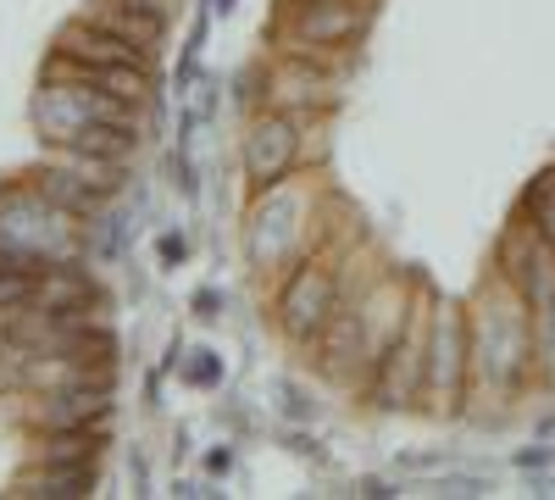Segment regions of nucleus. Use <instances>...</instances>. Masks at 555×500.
I'll return each mask as SVG.
<instances>
[{"mask_svg":"<svg viewBox=\"0 0 555 500\" xmlns=\"http://www.w3.org/2000/svg\"><path fill=\"white\" fill-rule=\"evenodd\" d=\"M494 272L512 290H522L528 306H539V300L555 295V245L539 240L522 217H512L505 234H500V245H494Z\"/></svg>","mask_w":555,"mask_h":500,"instance_id":"nucleus-10","label":"nucleus"},{"mask_svg":"<svg viewBox=\"0 0 555 500\" xmlns=\"http://www.w3.org/2000/svg\"><path fill=\"white\" fill-rule=\"evenodd\" d=\"M306 251H317V190L295 172L272 190H256L245 211V256L261 272H284Z\"/></svg>","mask_w":555,"mask_h":500,"instance_id":"nucleus-3","label":"nucleus"},{"mask_svg":"<svg viewBox=\"0 0 555 500\" xmlns=\"http://www.w3.org/2000/svg\"><path fill=\"white\" fill-rule=\"evenodd\" d=\"M183 251H190V245H183V234H162V261H167V267L183 261Z\"/></svg>","mask_w":555,"mask_h":500,"instance_id":"nucleus-25","label":"nucleus"},{"mask_svg":"<svg viewBox=\"0 0 555 500\" xmlns=\"http://www.w3.org/2000/svg\"><path fill=\"white\" fill-rule=\"evenodd\" d=\"M428 323H434V290L416 284L411 317L400 323V334L384 345V356L366 373V400L378 412H423V389H428Z\"/></svg>","mask_w":555,"mask_h":500,"instance_id":"nucleus-6","label":"nucleus"},{"mask_svg":"<svg viewBox=\"0 0 555 500\" xmlns=\"http://www.w3.org/2000/svg\"><path fill=\"white\" fill-rule=\"evenodd\" d=\"M167 172H172V184H178L183 195H195V190H201V184H195V167H190V151H183V145L167 156Z\"/></svg>","mask_w":555,"mask_h":500,"instance_id":"nucleus-22","label":"nucleus"},{"mask_svg":"<svg viewBox=\"0 0 555 500\" xmlns=\"http://www.w3.org/2000/svg\"><path fill=\"white\" fill-rule=\"evenodd\" d=\"M44 162L67 167L73 178H83V184L101 190V195H117L122 190V172H128V167H117L106 156H89V151H73V145H44Z\"/></svg>","mask_w":555,"mask_h":500,"instance_id":"nucleus-16","label":"nucleus"},{"mask_svg":"<svg viewBox=\"0 0 555 500\" xmlns=\"http://www.w3.org/2000/svg\"><path fill=\"white\" fill-rule=\"evenodd\" d=\"M345 306V267L334 251H306L295 267L278 272L272 290V329L284 334L289 350H311L322 329L334 323V311Z\"/></svg>","mask_w":555,"mask_h":500,"instance_id":"nucleus-4","label":"nucleus"},{"mask_svg":"<svg viewBox=\"0 0 555 500\" xmlns=\"http://www.w3.org/2000/svg\"><path fill=\"white\" fill-rule=\"evenodd\" d=\"M78 17L95 23V28H106V34H117V39H133L139 51H151V56L162 51V39H167V17L133 7V0H89Z\"/></svg>","mask_w":555,"mask_h":500,"instance_id":"nucleus-12","label":"nucleus"},{"mask_svg":"<svg viewBox=\"0 0 555 500\" xmlns=\"http://www.w3.org/2000/svg\"><path fill=\"white\" fill-rule=\"evenodd\" d=\"M428 418H467L473 412V323L461 300L434 295V323H428V389H423Z\"/></svg>","mask_w":555,"mask_h":500,"instance_id":"nucleus-7","label":"nucleus"},{"mask_svg":"<svg viewBox=\"0 0 555 500\" xmlns=\"http://www.w3.org/2000/svg\"><path fill=\"white\" fill-rule=\"evenodd\" d=\"M378 17V0H300V7L278 12V56H311V62H328L339 67L361 34L373 28Z\"/></svg>","mask_w":555,"mask_h":500,"instance_id":"nucleus-5","label":"nucleus"},{"mask_svg":"<svg viewBox=\"0 0 555 500\" xmlns=\"http://www.w3.org/2000/svg\"><path fill=\"white\" fill-rule=\"evenodd\" d=\"M28 178H34V190H39L44 201H51V206H62V211H73L78 222H89V217H101V211H106V201H112V195H101V190H89L83 178H73L67 167H56V162H44V156H39V167H34Z\"/></svg>","mask_w":555,"mask_h":500,"instance_id":"nucleus-14","label":"nucleus"},{"mask_svg":"<svg viewBox=\"0 0 555 500\" xmlns=\"http://www.w3.org/2000/svg\"><path fill=\"white\" fill-rule=\"evenodd\" d=\"M217 361H211V350H201V361H190V384H217Z\"/></svg>","mask_w":555,"mask_h":500,"instance_id":"nucleus-23","label":"nucleus"},{"mask_svg":"<svg viewBox=\"0 0 555 500\" xmlns=\"http://www.w3.org/2000/svg\"><path fill=\"white\" fill-rule=\"evenodd\" d=\"M12 500H89L95 495V467H28L12 489Z\"/></svg>","mask_w":555,"mask_h":500,"instance_id":"nucleus-15","label":"nucleus"},{"mask_svg":"<svg viewBox=\"0 0 555 500\" xmlns=\"http://www.w3.org/2000/svg\"><path fill=\"white\" fill-rule=\"evenodd\" d=\"M533 439H555V412H550V418H539V423H533Z\"/></svg>","mask_w":555,"mask_h":500,"instance_id":"nucleus-30","label":"nucleus"},{"mask_svg":"<svg viewBox=\"0 0 555 500\" xmlns=\"http://www.w3.org/2000/svg\"><path fill=\"white\" fill-rule=\"evenodd\" d=\"M34 272H17V267H0V329H12L17 317L34 306Z\"/></svg>","mask_w":555,"mask_h":500,"instance_id":"nucleus-19","label":"nucleus"},{"mask_svg":"<svg viewBox=\"0 0 555 500\" xmlns=\"http://www.w3.org/2000/svg\"><path fill=\"white\" fill-rule=\"evenodd\" d=\"M444 457L439 450H416V457H400V473H428V467H439Z\"/></svg>","mask_w":555,"mask_h":500,"instance_id":"nucleus-24","label":"nucleus"},{"mask_svg":"<svg viewBox=\"0 0 555 500\" xmlns=\"http://www.w3.org/2000/svg\"><path fill=\"white\" fill-rule=\"evenodd\" d=\"M306 145H311V123L306 117L261 106L245 123V133H240V172H245L250 195L284 184V178H295L306 167Z\"/></svg>","mask_w":555,"mask_h":500,"instance_id":"nucleus-8","label":"nucleus"},{"mask_svg":"<svg viewBox=\"0 0 555 500\" xmlns=\"http://www.w3.org/2000/svg\"><path fill=\"white\" fill-rule=\"evenodd\" d=\"M284 7H300V0H278V12H284Z\"/></svg>","mask_w":555,"mask_h":500,"instance_id":"nucleus-32","label":"nucleus"},{"mask_svg":"<svg viewBox=\"0 0 555 500\" xmlns=\"http://www.w3.org/2000/svg\"><path fill=\"white\" fill-rule=\"evenodd\" d=\"M78 251H83L78 217L44 201L34 190V178L0 190V267H17L39 279L56 261H78Z\"/></svg>","mask_w":555,"mask_h":500,"instance_id":"nucleus-2","label":"nucleus"},{"mask_svg":"<svg viewBox=\"0 0 555 500\" xmlns=\"http://www.w3.org/2000/svg\"><path fill=\"white\" fill-rule=\"evenodd\" d=\"M356 495H366V500H389V495H400V489H389L384 478H361V489Z\"/></svg>","mask_w":555,"mask_h":500,"instance_id":"nucleus-26","label":"nucleus"},{"mask_svg":"<svg viewBox=\"0 0 555 500\" xmlns=\"http://www.w3.org/2000/svg\"><path fill=\"white\" fill-rule=\"evenodd\" d=\"M133 7H145V12H156V17L172 23V0H133Z\"/></svg>","mask_w":555,"mask_h":500,"instance_id":"nucleus-29","label":"nucleus"},{"mask_svg":"<svg viewBox=\"0 0 555 500\" xmlns=\"http://www.w3.org/2000/svg\"><path fill=\"white\" fill-rule=\"evenodd\" d=\"M411 495H450V500H478V495H494V484H489L483 473H439V478L411 484Z\"/></svg>","mask_w":555,"mask_h":500,"instance_id":"nucleus-20","label":"nucleus"},{"mask_svg":"<svg viewBox=\"0 0 555 500\" xmlns=\"http://www.w3.org/2000/svg\"><path fill=\"white\" fill-rule=\"evenodd\" d=\"M261 106H278V112H295L306 123H322V117L339 106V78H334L328 62L278 56L267 67V84H261Z\"/></svg>","mask_w":555,"mask_h":500,"instance_id":"nucleus-9","label":"nucleus"},{"mask_svg":"<svg viewBox=\"0 0 555 500\" xmlns=\"http://www.w3.org/2000/svg\"><path fill=\"white\" fill-rule=\"evenodd\" d=\"M51 51H56V56H73V62H83V67H156V56L139 51L133 39H117V34L83 23V17H73V23L56 34Z\"/></svg>","mask_w":555,"mask_h":500,"instance_id":"nucleus-11","label":"nucleus"},{"mask_svg":"<svg viewBox=\"0 0 555 500\" xmlns=\"http://www.w3.org/2000/svg\"><path fill=\"white\" fill-rule=\"evenodd\" d=\"M512 217H522L539 240L555 245V162H544V167L528 178V190H522V201H517Z\"/></svg>","mask_w":555,"mask_h":500,"instance_id":"nucleus-17","label":"nucleus"},{"mask_svg":"<svg viewBox=\"0 0 555 500\" xmlns=\"http://www.w3.org/2000/svg\"><path fill=\"white\" fill-rule=\"evenodd\" d=\"M217 306H222L217 290H201V295H195V311H201V317H217Z\"/></svg>","mask_w":555,"mask_h":500,"instance_id":"nucleus-28","label":"nucleus"},{"mask_svg":"<svg viewBox=\"0 0 555 500\" xmlns=\"http://www.w3.org/2000/svg\"><path fill=\"white\" fill-rule=\"evenodd\" d=\"M206 12H211V17H217V12L228 17V12H234V0H206Z\"/></svg>","mask_w":555,"mask_h":500,"instance_id":"nucleus-31","label":"nucleus"},{"mask_svg":"<svg viewBox=\"0 0 555 500\" xmlns=\"http://www.w3.org/2000/svg\"><path fill=\"white\" fill-rule=\"evenodd\" d=\"M512 462H517V473H550V467H555V445H550V439H533V445L517 450Z\"/></svg>","mask_w":555,"mask_h":500,"instance_id":"nucleus-21","label":"nucleus"},{"mask_svg":"<svg viewBox=\"0 0 555 500\" xmlns=\"http://www.w3.org/2000/svg\"><path fill=\"white\" fill-rule=\"evenodd\" d=\"M533 311V361H539V389H555V295L528 306Z\"/></svg>","mask_w":555,"mask_h":500,"instance_id":"nucleus-18","label":"nucleus"},{"mask_svg":"<svg viewBox=\"0 0 555 500\" xmlns=\"http://www.w3.org/2000/svg\"><path fill=\"white\" fill-rule=\"evenodd\" d=\"M467 323H473V406H517L539 384L533 311L522 290H512L489 267L478 300L467 306Z\"/></svg>","mask_w":555,"mask_h":500,"instance_id":"nucleus-1","label":"nucleus"},{"mask_svg":"<svg viewBox=\"0 0 555 500\" xmlns=\"http://www.w3.org/2000/svg\"><path fill=\"white\" fill-rule=\"evenodd\" d=\"M206 467H211V473L222 478L228 467H234V450H228V445H222V450H211V457H206Z\"/></svg>","mask_w":555,"mask_h":500,"instance_id":"nucleus-27","label":"nucleus"},{"mask_svg":"<svg viewBox=\"0 0 555 500\" xmlns=\"http://www.w3.org/2000/svg\"><path fill=\"white\" fill-rule=\"evenodd\" d=\"M101 445H106L101 428H39L28 462H39V467H95Z\"/></svg>","mask_w":555,"mask_h":500,"instance_id":"nucleus-13","label":"nucleus"}]
</instances>
